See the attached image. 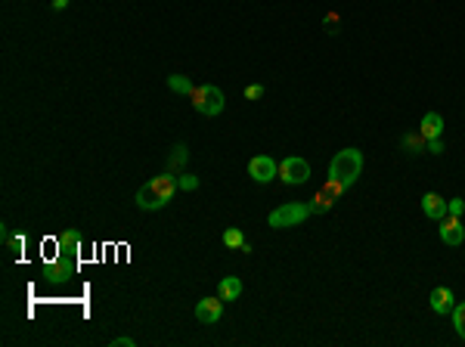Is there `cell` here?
Returning a JSON list of instances; mask_svg holds the SVG:
<instances>
[{"label": "cell", "mask_w": 465, "mask_h": 347, "mask_svg": "<svg viewBox=\"0 0 465 347\" xmlns=\"http://www.w3.org/2000/svg\"><path fill=\"white\" fill-rule=\"evenodd\" d=\"M68 0H53V10H65Z\"/></svg>", "instance_id": "obj_28"}, {"label": "cell", "mask_w": 465, "mask_h": 347, "mask_svg": "<svg viewBox=\"0 0 465 347\" xmlns=\"http://www.w3.org/2000/svg\"><path fill=\"white\" fill-rule=\"evenodd\" d=\"M78 260H65V257H53L43 264V279L53 285H62L68 282V279H74V273H78Z\"/></svg>", "instance_id": "obj_6"}, {"label": "cell", "mask_w": 465, "mask_h": 347, "mask_svg": "<svg viewBox=\"0 0 465 347\" xmlns=\"http://www.w3.org/2000/svg\"><path fill=\"white\" fill-rule=\"evenodd\" d=\"M326 25H329V31H338V16H335V12H332V16L326 19Z\"/></svg>", "instance_id": "obj_27"}, {"label": "cell", "mask_w": 465, "mask_h": 347, "mask_svg": "<svg viewBox=\"0 0 465 347\" xmlns=\"http://www.w3.org/2000/svg\"><path fill=\"white\" fill-rule=\"evenodd\" d=\"M223 245H227V248H242V245H245V235H242V229H236V227L223 229Z\"/></svg>", "instance_id": "obj_18"}, {"label": "cell", "mask_w": 465, "mask_h": 347, "mask_svg": "<svg viewBox=\"0 0 465 347\" xmlns=\"http://www.w3.org/2000/svg\"><path fill=\"white\" fill-rule=\"evenodd\" d=\"M220 297H223V301H239V297H242V279L223 276L220 279Z\"/></svg>", "instance_id": "obj_15"}, {"label": "cell", "mask_w": 465, "mask_h": 347, "mask_svg": "<svg viewBox=\"0 0 465 347\" xmlns=\"http://www.w3.org/2000/svg\"><path fill=\"white\" fill-rule=\"evenodd\" d=\"M220 316H223V297H202L196 304V319L202 326H214V322H220Z\"/></svg>", "instance_id": "obj_9"}, {"label": "cell", "mask_w": 465, "mask_h": 347, "mask_svg": "<svg viewBox=\"0 0 465 347\" xmlns=\"http://www.w3.org/2000/svg\"><path fill=\"white\" fill-rule=\"evenodd\" d=\"M167 90H174V93H186V96H189L192 81L186 78V74H167Z\"/></svg>", "instance_id": "obj_17"}, {"label": "cell", "mask_w": 465, "mask_h": 347, "mask_svg": "<svg viewBox=\"0 0 465 347\" xmlns=\"http://www.w3.org/2000/svg\"><path fill=\"white\" fill-rule=\"evenodd\" d=\"M419 134L425 136V140H434V136H440V134H444V118H440L437 112H428V115L422 118V124H419Z\"/></svg>", "instance_id": "obj_14"}, {"label": "cell", "mask_w": 465, "mask_h": 347, "mask_svg": "<svg viewBox=\"0 0 465 347\" xmlns=\"http://www.w3.org/2000/svg\"><path fill=\"white\" fill-rule=\"evenodd\" d=\"M186 158H189V149H186L183 143H177V146H174L171 152H167L165 171H167V174H174V177H177V174H180V171H183V167H186Z\"/></svg>", "instance_id": "obj_12"}, {"label": "cell", "mask_w": 465, "mask_h": 347, "mask_svg": "<svg viewBox=\"0 0 465 347\" xmlns=\"http://www.w3.org/2000/svg\"><path fill=\"white\" fill-rule=\"evenodd\" d=\"M453 307H456V304H453V291L446 288V285H437V288L431 291V310L434 313H450Z\"/></svg>", "instance_id": "obj_13"}, {"label": "cell", "mask_w": 465, "mask_h": 347, "mask_svg": "<svg viewBox=\"0 0 465 347\" xmlns=\"http://www.w3.org/2000/svg\"><path fill=\"white\" fill-rule=\"evenodd\" d=\"M260 96H264V87H260V84L245 87V99H260Z\"/></svg>", "instance_id": "obj_23"}, {"label": "cell", "mask_w": 465, "mask_h": 347, "mask_svg": "<svg viewBox=\"0 0 465 347\" xmlns=\"http://www.w3.org/2000/svg\"><path fill=\"white\" fill-rule=\"evenodd\" d=\"M279 180L289 186H301L310 180V165L304 158H298V155H289V158L279 161Z\"/></svg>", "instance_id": "obj_5"}, {"label": "cell", "mask_w": 465, "mask_h": 347, "mask_svg": "<svg viewBox=\"0 0 465 347\" xmlns=\"http://www.w3.org/2000/svg\"><path fill=\"white\" fill-rule=\"evenodd\" d=\"M422 211H425L431 220L440 223L446 217V198H440L437 192H425V196H422Z\"/></svg>", "instance_id": "obj_11"}, {"label": "cell", "mask_w": 465, "mask_h": 347, "mask_svg": "<svg viewBox=\"0 0 465 347\" xmlns=\"http://www.w3.org/2000/svg\"><path fill=\"white\" fill-rule=\"evenodd\" d=\"M189 99H192V109L198 115H220L223 112V90L214 84H198L189 90Z\"/></svg>", "instance_id": "obj_3"}, {"label": "cell", "mask_w": 465, "mask_h": 347, "mask_svg": "<svg viewBox=\"0 0 465 347\" xmlns=\"http://www.w3.org/2000/svg\"><path fill=\"white\" fill-rule=\"evenodd\" d=\"M112 347H134V338H115Z\"/></svg>", "instance_id": "obj_26"}, {"label": "cell", "mask_w": 465, "mask_h": 347, "mask_svg": "<svg viewBox=\"0 0 465 347\" xmlns=\"http://www.w3.org/2000/svg\"><path fill=\"white\" fill-rule=\"evenodd\" d=\"M307 214H310V204H301V202H285V204H279V208H273V211H270L267 223H270L273 229L301 227V223L307 220Z\"/></svg>", "instance_id": "obj_4"}, {"label": "cell", "mask_w": 465, "mask_h": 347, "mask_svg": "<svg viewBox=\"0 0 465 347\" xmlns=\"http://www.w3.org/2000/svg\"><path fill=\"white\" fill-rule=\"evenodd\" d=\"M248 174H251V180H258V183H270V180L279 177V165L270 155H254V158L248 161Z\"/></svg>", "instance_id": "obj_8"}, {"label": "cell", "mask_w": 465, "mask_h": 347, "mask_svg": "<svg viewBox=\"0 0 465 347\" xmlns=\"http://www.w3.org/2000/svg\"><path fill=\"white\" fill-rule=\"evenodd\" d=\"M6 245H10V251H12V254H22L25 235H22V233H19V235H10V239H6Z\"/></svg>", "instance_id": "obj_22"}, {"label": "cell", "mask_w": 465, "mask_h": 347, "mask_svg": "<svg viewBox=\"0 0 465 347\" xmlns=\"http://www.w3.org/2000/svg\"><path fill=\"white\" fill-rule=\"evenodd\" d=\"M332 202H335V196L329 189H320L313 196V202H310V214H326L329 208H332Z\"/></svg>", "instance_id": "obj_16"}, {"label": "cell", "mask_w": 465, "mask_h": 347, "mask_svg": "<svg viewBox=\"0 0 465 347\" xmlns=\"http://www.w3.org/2000/svg\"><path fill=\"white\" fill-rule=\"evenodd\" d=\"M440 239L446 242V245H462L465 242V227H462V220L459 217H453V214H446L444 220H440Z\"/></svg>", "instance_id": "obj_10"}, {"label": "cell", "mask_w": 465, "mask_h": 347, "mask_svg": "<svg viewBox=\"0 0 465 347\" xmlns=\"http://www.w3.org/2000/svg\"><path fill=\"white\" fill-rule=\"evenodd\" d=\"M425 143H428V152H434V155L444 152V140H440V136H434V140H425Z\"/></svg>", "instance_id": "obj_25"}, {"label": "cell", "mask_w": 465, "mask_h": 347, "mask_svg": "<svg viewBox=\"0 0 465 347\" xmlns=\"http://www.w3.org/2000/svg\"><path fill=\"white\" fill-rule=\"evenodd\" d=\"M363 174V152L360 149H341L338 155L332 158V165H329V177L335 180V183H341L344 189H351L353 183H357V177Z\"/></svg>", "instance_id": "obj_2"}, {"label": "cell", "mask_w": 465, "mask_h": 347, "mask_svg": "<svg viewBox=\"0 0 465 347\" xmlns=\"http://www.w3.org/2000/svg\"><path fill=\"white\" fill-rule=\"evenodd\" d=\"M446 214L462 217L465 214V202H462V198H450V202H446Z\"/></svg>", "instance_id": "obj_21"}, {"label": "cell", "mask_w": 465, "mask_h": 347, "mask_svg": "<svg viewBox=\"0 0 465 347\" xmlns=\"http://www.w3.org/2000/svg\"><path fill=\"white\" fill-rule=\"evenodd\" d=\"M422 140H425L422 134H419V136H406V146H409L406 152H422V149H419V146H422Z\"/></svg>", "instance_id": "obj_24"}, {"label": "cell", "mask_w": 465, "mask_h": 347, "mask_svg": "<svg viewBox=\"0 0 465 347\" xmlns=\"http://www.w3.org/2000/svg\"><path fill=\"white\" fill-rule=\"evenodd\" d=\"M177 189H186V192L198 189V177L196 174H177Z\"/></svg>", "instance_id": "obj_20"}, {"label": "cell", "mask_w": 465, "mask_h": 347, "mask_svg": "<svg viewBox=\"0 0 465 347\" xmlns=\"http://www.w3.org/2000/svg\"><path fill=\"white\" fill-rule=\"evenodd\" d=\"M56 257L78 260L81 264V233L78 229H65V233L56 235Z\"/></svg>", "instance_id": "obj_7"}, {"label": "cell", "mask_w": 465, "mask_h": 347, "mask_svg": "<svg viewBox=\"0 0 465 347\" xmlns=\"http://www.w3.org/2000/svg\"><path fill=\"white\" fill-rule=\"evenodd\" d=\"M453 326H456L459 338L465 341V304H456V307H453Z\"/></svg>", "instance_id": "obj_19"}, {"label": "cell", "mask_w": 465, "mask_h": 347, "mask_svg": "<svg viewBox=\"0 0 465 347\" xmlns=\"http://www.w3.org/2000/svg\"><path fill=\"white\" fill-rule=\"evenodd\" d=\"M174 192H177V177L165 171V174L152 177L149 183H143L140 189H136V208H143V211H158V208H165V204L171 202Z\"/></svg>", "instance_id": "obj_1"}]
</instances>
